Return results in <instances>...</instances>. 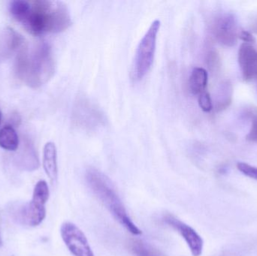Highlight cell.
<instances>
[{
  "label": "cell",
  "mask_w": 257,
  "mask_h": 256,
  "mask_svg": "<svg viewBox=\"0 0 257 256\" xmlns=\"http://www.w3.org/2000/svg\"><path fill=\"white\" fill-rule=\"evenodd\" d=\"M247 139L251 142L257 143V112L253 114L251 129L247 135Z\"/></svg>",
  "instance_id": "21"
},
{
  "label": "cell",
  "mask_w": 257,
  "mask_h": 256,
  "mask_svg": "<svg viewBox=\"0 0 257 256\" xmlns=\"http://www.w3.org/2000/svg\"><path fill=\"white\" fill-rule=\"evenodd\" d=\"M208 75L203 68L196 67L192 71L189 79V86L191 93L200 95L204 93L208 85Z\"/></svg>",
  "instance_id": "14"
},
{
  "label": "cell",
  "mask_w": 257,
  "mask_h": 256,
  "mask_svg": "<svg viewBox=\"0 0 257 256\" xmlns=\"http://www.w3.org/2000/svg\"><path fill=\"white\" fill-rule=\"evenodd\" d=\"M237 168L244 175L257 180V168L256 167L252 166L245 162H238L237 164Z\"/></svg>",
  "instance_id": "20"
},
{
  "label": "cell",
  "mask_w": 257,
  "mask_h": 256,
  "mask_svg": "<svg viewBox=\"0 0 257 256\" xmlns=\"http://www.w3.org/2000/svg\"><path fill=\"white\" fill-rule=\"evenodd\" d=\"M253 31H254L255 33H256L257 34V22L256 23V24H254V26H253Z\"/></svg>",
  "instance_id": "23"
},
{
  "label": "cell",
  "mask_w": 257,
  "mask_h": 256,
  "mask_svg": "<svg viewBox=\"0 0 257 256\" xmlns=\"http://www.w3.org/2000/svg\"><path fill=\"white\" fill-rule=\"evenodd\" d=\"M163 221L166 225L172 227L175 231H178L181 237L185 240L188 246L192 255L200 256L203 251L204 241L202 237L193 229L191 226L185 222L178 219L173 215L166 214L163 217Z\"/></svg>",
  "instance_id": "8"
},
{
  "label": "cell",
  "mask_w": 257,
  "mask_h": 256,
  "mask_svg": "<svg viewBox=\"0 0 257 256\" xmlns=\"http://www.w3.org/2000/svg\"><path fill=\"white\" fill-rule=\"evenodd\" d=\"M17 163L23 169L33 171L39 167V158L34 147L30 142H26L17 157Z\"/></svg>",
  "instance_id": "12"
},
{
  "label": "cell",
  "mask_w": 257,
  "mask_h": 256,
  "mask_svg": "<svg viewBox=\"0 0 257 256\" xmlns=\"http://www.w3.org/2000/svg\"><path fill=\"white\" fill-rule=\"evenodd\" d=\"M3 246V239H2L1 232H0V247Z\"/></svg>",
  "instance_id": "24"
},
{
  "label": "cell",
  "mask_w": 257,
  "mask_h": 256,
  "mask_svg": "<svg viewBox=\"0 0 257 256\" xmlns=\"http://www.w3.org/2000/svg\"><path fill=\"white\" fill-rule=\"evenodd\" d=\"M232 87L230 83L226 81L222 84L219 90L218 99L216 102V108L218 111L226 109L232 102Z\"/></svg>",
  "instance_id": "18"
},
{
  "label": "cell",
  "mask_w": 257,
  "mask_h": 256,
  "mask_svg": "<svg viewBox=\"0 0 257 256\" xmlns=\"http://www.w3.org/2000/svg\"><path fill=\"white\" fill-rule=\"evenodd\" d=\"M213 34L216 40L226 47H232L239 38L238 22L232 14H223L216 18L213 24Z\"/></svg>",
  "instance_id": "7"
},
{
  "label": "cell",
  "mask_w": 257,
  "mask_h": 256,
  "mask_svg": "<svg viewBox=\"0 0 257 256\" xmlns=\"http://www.w3.org/2000/svg\"><path fill=\"white\" fill-rule=\"evenodd\" d=\"M1 120H2V113H1V111H0V123H1Z\"/></svg>",
  "instance_id": "25"
},
{
  "label": "cell",
  "mask_w": 257,
  "mask_h": 256,
  "mask_svg": "<svg viewBox=\"0 0 257 256\" xmlns=\"http://www.w3.org/2000/svg\"><path fill=\"white\" fill-rule=\"evenodd\" d=\"M160 28V21L155 20L139 42L132 70L133 79L136 81L143 79L152 67Z\"/></svg>",
  "instance_id": "4"
},
{
  "label": "cell",
  "mask_w": 257,
  "mask_h": 256,
  "mask_svg": "<svg viewBox=\"0 0 257 256\" xmlns=\"http://www.w3.org/2000/svg\"><path fill=\"white\" fill-rule=\"evenodd\" d=\"M128 249L134 256H167L160 249L139 239L130 240Z\"/></svg>",
  "instance_id": "15"
},
{
  "label": "cell",
  "mask_w": 257,
  "mask_h": 256,
  "mask_svg": "<svg viewBox=\"0 0 257 256\" xmlns=\"http://www.w3.org/2000/svg\"><path fill=\"white\" fill-rule=\"evenodd\" d=\"M75 121L87 129H94L102 123L104 119L100 111L90 102L81 100L75 109Z\"/></svg>",
  "instance_id": "9"
},
{
  "label": "cell",
  "mask_w": 257,
  "mask_h": 256,
  "mask_svg": "<svg viewBox=\"0 0 257 256\" xmlns=\"http://www.w3.org/2000/svg\"><path fill=\"white\" fill-rule=\"evenodd\" d=\"M19 147V137L12 125L0 129V147L7 151H16Z\"/></svg>",
  "instance_id": "16"
},
{
  "label": "cell",
  "mask_w": 257,
  "mask_h": 256,
  "mask_svg": "<svg viewBox=\"0 0 257 256\" xmlns=\"http://www.w3.org/2000/svg\"><path fill=\"white\" fill-rule=\"evenodd\" d=\"M198 102H199V105L201 109L205 112H210L212 110L213 102L211 96L208 92L205 91L199 95Z\"/></svg>",
  "instance_id": "19"
},
{
  "label": "cell",
  "mask_w": 257,
  "mask_h": 256,
  "mask_svg": "<svg viewBox=\"0 0 257 256\" xmlns=\"http://www.w3.org/2000/svg\"><path fill=\"white\" fill-rule=\"evenodd\" d=\"M56 64L49 44H39L28 60L22 81L33 88H38L50 81L55 73Z\"/></svg>",
  "instance_id": "3"
},
{
  "label": "cell",
  "mask_w": 257,
  "mask_h": 256,
  "mask_svg": "<svg viewBox=\"0 0 257 256\" xmlns=\"http://www.w3.org/2000/svg\"><path fill=\"white\" fill-rule=\"evenodd\" d=\"M42 164L48 178L51 183H55L58 178V166L57 147L54 143L48 142L45 144L43 150Z\"/></svg>",
  "instance_id": "11"
},
{
  "label": "cell",
  "mask_w": 257,
  "mask_h": 256,
  "mask_svg": "<svg viewBox=\"0 0 257 256\" xmlns=\"http://www.w3.org/2000/svg\"><path fill=\"white\" fill-rule=\"evenodd\" d=\"M22 24L30 34L39 36L65 31L72 24V18L63 2L38 0L33 2L30 15Z\"/></svg>",
  "instance_id": "1"
},
{
  "label": "cell",
  "mask_w": 257,
  "mask_h": 256,
  "mask_svg": "<svg viewBox=\"0 0 257 256\" xmlns=\"http://www.w3.org/2000/svg\"><path fill=\"white\" fill-rule=\"evenodd\" d=\"M85 179L93 195L122 226L133 235L142 234V231L128 216L115 186L106 174L97 168H90L86 171Z\"/></svg>",
  "instance_id": "2"
},
{
  "label": "cell",
  "mask_w": 257,
  "mask_h": 256,
  "mask_svg": "<svg viewBox=\"0 0 257 256\" xmlns=\"http://www.w3.org/2000/svg\"><path fill=\"white\" fill-rule=\"evenodd\" d=\"M238 63L246 81L257 78V50L250 44L243 43L238 51Z\"/></svg>",
  "instance_id": "10"
},
{
  "label": "cell",
  "mask_w": 257,
  "mask_h": 256,
  "mask_svg": "<svg viewBox=\"0 0 257 256\" xmlns=\"http://www.w3.org/2000/svg\"><path fill=\"white\" fill-rule=\"evenodd\" d=\"M32 5L24 0H15L9 4V12L14 19L18 22L23 23L27 19L31 11Z\"/></svg>",
  "instance_id": "17"
},
{
  "label": "cell",
  "mask_w": 257,
  "mask_h": 256,
  "mask_svg": "<svg viewBox=\"0 0 257 256\" xmlns=\"http://www.w3.org/2000/svg\"><path fill=\"white\" fill-rule=\"evenodd\" d=\"M62 239L74 256H95L84 233L75 224L66 222L60 228Z\"/></svg>",
  "instance_id": "6"
},
{
  "label": "cell",
  "mask_w": 257,
  "mask_h": 256,
  "mask_svg": "<svg viewBox=\"0 0 257 256\" xmlns=\"http://www.w3.org/2000/svg\"><path fill=\"white\" fill-rule=\"evenodd\" d=\"M50 191L45 180H39L33 190V198L29 204L23 206L18 213V219L29 226L40 225L46 216L45 204L49 199Z\"/></svg>",
  "instance_id": "5"
},
{
  "label": "cell",
  "mask_w": 257,
  "mask_h": 256,
  "mask_svg": "<svg viewBox=\"0 0 257 256\" xmlns=\"http://www.w3.org/2000/svg\"><path fill=\"white\" fill-rule=\"evenodd\" d=\"M239 38L244 41V43L250 44L255 42V39L250 33L247 31L240 32Z\"/></svg>",
  "instance_id": "22"
},
{
  "label": "cell",
  "mask_w": 257,
  "mask_h": 256,
  "mask_svg": "<svg viewBox=\"0 0 257 256\" xmlns=\"http://www.w3.org/2000/svg\"><path fill=\"white\" fill-rule=\"evenodd\" d=\"M3 36V48L6 50V54H17L27 46L24 38L13 29H6Z\"/></svg>",
  "instance_id": "13"
}]
</instances>
